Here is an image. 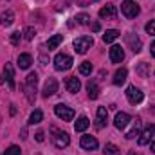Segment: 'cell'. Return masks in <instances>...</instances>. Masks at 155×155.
Here are the masks:
<instances>
[{"mask_svg":"<svg viewBox=\"0 0 155 155\" xmlns=\"http://www.w3.org/2000/svg\"><path fill=\"white\" fill-rule=\"evenodd\" d=\"M36 85H38V74L29 72V76L25 78V96L31 105L35 103V97H36Z\"/></svg>","mask_w":155,"mask_h":155,"instance_id":"obj_1","label":"cell"},{"mask_svg":"<svg viewBox=\"0 0 155 155\" xmlns=\"http://www.w3.org/2000/svg\"><path fill=\"white\" fill-rule=\"evenodd\" d=\"M52 143H54V146L56 148H60V150H63V148H67L69 144H71V135L67 134V132H61V130H58V128H52Z\"/></svg>","mask_w":155,"mask_h":155,"instance_id":"obj_2","label":"cell"},{"mask_svg":"<svg viewBox=\"0 0 155 155\" xmlns=\"http://www.w3.org/2000/svg\"><path fill=\"white\" fill-rule=\"evenodd\" d=\"M121 11H123V15H124L126 18H135V16L141 13V7H139V4L134 2V0H124V2L121 4Z\"/></svg>","mask_w":155,"mask_h":155,"instance_id":"obj_3","label":"cell"},{"mask_svg":"<svg viewBox=\"0 0 155 155\" xmlns=\"http://www.w3.org/2000/svg\"><path fill=\"white\" fill-rule=\"evenodd\" d=\"M72 58L69 56V54H63V52H60V54H56L54 56V67H56V71H69L71 67H72Z\"/></svg>","mask_w":155,"mask_h":155,"instance_id":"obj_4","label":"cell"},{"mask_svg":"<svg viewBox=\"0 0 155 155\" xmlns=\"http://www.w3.org/2000/svg\"><path fill=\"white\" fill-rule=\"evenodd\" d=\"M92 45H94V38L92 36H79V38L74 40V51L78 54H85Z\"/></svg>","mask_w":155,"mask_h":155,"instance_id":"obj_5","label":"cell"},{"mask_svg":"<svg viewBox=\"0 0 155 155\" xmlns=\"http://www.w3.org/2000/svg\"><path fill=\"white\" fill-rule=\"evenodd\" d=\"M54 114L60 117L61 121H72V119H74V110H72L71 107L63 105V103H60V105L54 107Z\"/></svg>","mask_w":155,"mask_h":155,"instance_id":"obj_6","label":"cell"},{"mask_svg":"<svg viewBox=\"0 0 155 155\" xmlns=\"http://www.w3.org/2000/svg\"><path fill=\"white\" fill-rule=\"evenodd\" d=\"M126 97H128V101L132 103V105H139L143 99H144V96H143V92L135 87V85H130L128 88H126Z\"/></svg>","mask_w":155,"mask_h":155,"instance_id":"obj_7","label":"cell"},{"mask_svg":"<svg viewBox=\"0 0 155 155\" xmlns=\"http://www.w3.org/2000/svg\"><path fill=\"white\" fill-rule=\"evenodd\" d=\"M155 134V124H148L141 134H139V139H137V143L141 144V146H144V144H148L150 141H152V137H153Z\"/></svg>","mask_w":155,"mask_h":155,"instance_id":"obj_8","label":"cell"},{"mask_svg":"<svg viewBox=\"0 0 155 155\" xmlns=\"http://www.w3.org/2000/svg\"><path fill=\"white\" fill-rule=\"evenodd\" d=\"M56 90H58V81H56L54 78H49V79L45 81V85H43L41 94H43V97H51V96L56 94Z\"/></svg>","mask_w":155,"mask_h":155,"instance_id":"obj_9","label":"cell"},{"mask_svg":"<svg viewBox=\"0 0 155 155\" xmlns=\"http://www.w3.org/2000/svg\"><path fill=\"white\" fill-rule=\"evenodd\" d=\"M79 146H81L83 150H97L99 143H97V139L92 137V135H83L81 141H79Z\"/></svg>","mask_w":155,"mask_h":155,"instance_id":"obj_10","label":"cell"},{"mask_svg":"<svg viewBox=\"0 0 155 155\" xmlns=\"http://www.w3.org/2000/svg\"><path fill=\"white\" fill-rule=\"evenodd\" d=\"M99 16H101V18H107V20H116V16H117L116 5H112V4L103 5V7L99 9Z\"/></svg>","mask_w":155,"mask_h":155,"instance_id":"obj_11","label":"cell"},{"mask_svg":"<svg viewBox=\"0 0 155 155\" xmlns=\"http://www.w3.org/2000/svg\"><path fill=\"white\" fill-rule=\"evenodd\" d=\"M65 88H67V92H71V94L79 92V88H81V81H79V78L78 76L67 78V79H65Z\"/></svg>","mask_w":155,"mask_h":155,"instance_id":"obj_12","label":"cell"},{"mask_svg":"<svg viewBox=\"0 0 155 155\" xmlns=\"http://www.w3.org/2000/svg\"><path fill=\"white\" fill-rule=\"evenodd\" d=\"M126 41H128V45H130V49L137 54V52H141V49H143V41L141 38L137 36V35H134V33H130L128 36H126Z\"/></svg>","mask_w":155,"mask_h":155,"instance_id":"obj_13","label":"cell"},{"mask_svg":"<svg viewBox=\"0 0 155 155\" xmlns=\"http://www.w3.org/2000/svg\"><path fill=\"white\" fill-rule=\"evenodd\" d=\"M124 60V51H123V47L121 45H114L112 49H110V61L112 63H121Z\"/></svg>","mask_w":155,"mask_h":155,"instance_id":"obj_14","label":"cell"},{"mask_svg":"<svg viewBox=\"0 0 155 155\" xmlns=\"http://www.w3.org/2000/svg\"><path fill=\"white\" fill-rule=\"evenodd\" d=\"M130 123V116L126 112H117L116 114V119H114V124H116L117 130H123L126 128V124Z\"/></svg>","mask_w":155,"mask_h":155,"instance_id":"obj_15","label":"cell"},{"mask_svg":"<svg viewBox=\"0 0 155 155\" xmlns=\"http://www.w3.org/2000/svg\"><path fill=\"white\" fill-rule=\"evenodd\" d=\"M4 81H7L9 88H15V71H13L11 63H5V67H4Z\"/></svg>","mask_w":155,"mask_h":155,"instance_id":"obj_16","label":"cell"},{"mask_svg":"<svg viewBox=\"0 0 155 155\" xmlns=\"http://www.w3.org/2000/svg\"><path fill=\"white\" fill-rule=\"evenodd\" d=\"M107 121H108V110L105 107H99L97 108V123H96V126L97 128H103L107 124Z\"/></svg>","mask_w":155,"mask_h":155,"instance_id":"obj_17","label":"cell"},{"mask_svg":"<svg viewBox=\"0 0 155 155\" xmlns=\"http://www.w3.org/2000/svg\"><path fill=\"white\" fill-rule=\"evenodd\" d=\"M13 22H15V13H13L11 9L4 11V13L0 15V24H2L4 27H9V25H11Z\"/></svg>","mask_w":155,"mask_h":155,"instance_id":"obj_18","label":"cell"},{"mask_svg":"<svg viewBox=\"0 0 155 155\" xmlns=\"http://www.w3.org/2000/svg\"><path fill=\"white\" fill-rule=\"evenodd\" d=\"M126 76H128V71L123 67V69H117L116 74H114V85H123L126 81Z\"/></svg>","mask_w":155,"mask_h":155,"instance_id":"obj_19","label":"cell"},{"mask_svg":"<svg viewBox=\"0 0 155 155\" xmlns=\"http://www.w3.org/2000/svg\"><path fill=\"white\" fill-rule=\"evenodd\" d=\"M88 124H90L88 117H87V116H81L76 123H74V130H76V132H85V130L88 128Z\"/></svg>","mask_w":155,"mask_h":155,"instance_id":"obj_20","label":"cell"},{"mask_svg":"<svg viewBox=\"0 0 155 155\" xmlns=\"http://www.w3.org/2000/svg\"><path fill=\"white\" fill-rule=\"evenodd\" d=\"M31 63H33V58H31V54H20L18 56V67L20 69H29L31 67Z\"/></svg>","mask_w":155,"mask_h":155,"instance_id":"obj_21","label":"cell"},{"mask_svg":"<svg viewBox=\"0 0 155 155\" xmlns=\"http://www.w3.org/2000/svg\"><path fill=\"white\" fill-rule=\"evenodd\" d=\"M139 128H141V119H135V123H134V126H132V130L124 135L126 139H135V137H139Z\"/></svg>","mask_w":155,"mask_h":155,"instance_id":"obj_22","label":"cell"},{"mask_svg":"<svg viewBox=\"0 0 155 155\" xmlns=\"http://www.w3.org/2000/svg\"><path fill=\"white\" fill-rule=\"evenodd\" d=\"M87 90H88V97H90V99H97V96H99V87H97L96 83L88 81V83H87Z\"/></svg>","mask_w":155,"mask_h":155,"instance_id":"obj_23","label":"cell"},{"mask_svg":"<svg viewBox=\"0 0 155 155\" xmlns=\"http://www.w3.org/2000/svg\"><path fill=\"white\" fill-rule=\"evenodd\" d=\"M119 38V31L117 29H108L105 35H103V41L105 43H112L114 40H117Z\"/></svg>","mask_w":155,"mask_h":155,"instance_id":"obj_24","label":"cell"},{"mask_svg":"<svg viewBox=\"0 0 155 155\" xmlns=\"http://www.w3.org/2000/svg\"><path fill=\"white\" fill-rule=\"evenodd\" d=\"M63 41V35H54V36H51L49 41H47V47H49V51H52V49H56L60 43Z\"/></svg>","mask_w":155,"mask_h":155,"instance_id":"obj_25","label":"cell"},{"mask_svg":"<svg viewBox=\"0 0 155 155\" xmlns=\"http://www.w3.org/2000/svg\"><path fill=\"white\" fill-rule=\"evenodd\" d=\"M41 119H43V112L36 108V110L31 114V117H29V124H38V123H41Z\"/></svg>","mask_w":155,"mask_h":155,"instance_id":"obj_26","label":"cell"},{"mask_svg":"<svg viewBox=\"0 0 155 155\" xmlns=\"http://www.w3.org/2000/svg\"><path fill=\"white\" fill-rule=\"evenodd\" d=\"M79 74H81V76L92 74V63H90V61H83V63L79 65Z\"/></svg>","mask_w":155,"mask_h":155,"instance_id":"obj_27","label":"cell"},{"mask_svg":"<svg viewBox=\"0 0 155 155\" xmlns=\"http://www.w3.org/2000/svg\"><path fill=\"white\" fill-rule=\"evenodd\" d=\"M103 152H105V155H119V153H121V152H119V148H117L114 143H107Z\"/></svg>","mask_w":155,"mask_h":155,"instance_id":"obj_28","label":"cell"},{"mask_svg":"<svg viewBox=\"0 0 155 155\" xmlns=\"http://www.w3.org/2000/svg\"><path fill=\"white\" fill-rule=\"evenodd\" d=\"M137 74L141 78H146L150 74V67H148V63H141L139 67H137Z\"/></svg>","mask_w":155,"mask_h":155,"instance_id":"obj_29","label":"cell"},{"mask_svg":"<svg viewBox=\"0 0 155 155\" xmlns=\"http://www.w3.org/2000/svg\"><path fill=\"white\" fill-rule=\"evenodd\" d=\"M22 35H24V38L27 40V41H31V40L35 38V35H36V29L35 27H25Z\"/></svg>","mask_w":155,"mask_h":155,"instance_id":"obj_30","label":"cell"},{"mask_svg":"<svg viewBox=\"0 0 155 155\" xmlns=\"http://www.w3.org/2000/svg\"><path fill=\"white\" fill-rule=\"evenodd\" d=\"M88 20H90V16L87 15V13H81V15H78L76 16V22L79 25H87L88 24Z\"/></svg>","mask_w":155,"mask_h":155,"instance_id":"obj_31","label":"cell"},{"mask_svg":"<svg viewBox=\"0 0 155 155\" xmlns=\"http://www.w3.org/2000/svg\"><path fill=\"white\" fill-rule=\"evenodd\" d=\"M20 40H22L20 31H15V33L11 35V43H13V45H18V43H20Z\"/></svg>","mask_w":155,"mask_h":155,"instance_id":"obj_32","label":"cell"},{"mask_svg":"<svg viewBox=\"0 0 155 155\" xmlns=\"http://www.w3.org/2000/svg\"><path fill=\"white\" fill-rule=\"evenodd\" d=\"M4 155H20V148L13 144V146H9V148L5 150V153H4Z\"/></svg>","mask_w":155,"mask_h":155,"instance_id":"obj_33","label":"cell"},{"mask_svg":"<svg viewBox=\"0 0 155 155\" xmlns=\"http://www.w3.org/2000/svg\"><path fill=\"white\" fill-rule=\"evenodd\" d=\"M146 33H148L150 36H155V20H152V22L146 24Z\"/></svg>","mask_w":155,"mask_h":155,"instance_id":"obj_34","label":"cell"},{"mask_svg":"<svg viewBox=\"0 0 155 155\" xmlns=\"http://www.w3.org/2000/svg\"><path fill=\"white\" fill-rule=\"evenodd\" d=\"M43 139H45L43 130H38V132H36V141H38V143H43Z\"/></svg>","mask_w":155,"mask_h":155,"instance_id":"obj_35","label":"cell"},{"mask_svg":"<svg viewBox=\"0 0 155 155\" xmlns=\"http://www.w3.org/2000/svg\"><path fill=\"white\" fill-rule=\"evenodd\" d=\"M99 29H101V25H99V22H94V24H92V31H96V33H97Z\"/></svg>","mask_w":155,"mask_h":155,"instance_id":"obj_36","label":"cell"},{"mask_svg":"<svg viewBox=\"0 0 155 155\" xmlns=\"http://www.w3.org/2000/svg\"><path fill=\"white\" fill-rule=\"evenodd\" d=\"M150 52H152V56L155 58V41L152 43V45H150Z\"/></svg>","mask_w":155,"mask_h":155,"instance_id":"obj_37","label":"cell"},{"mask_svg":"<svg viewBox=\"0 0 155 155\" xmlns=\"http://www.w3.org/2000/svg\"><path fill=\"white\" fill-rule=\"evenodd\" d=\"M152 152H153V153H155V141H153V143H152Z\"/></svg>","mask_w":155,"mask_h":155,"instance_id":"obj_38","label":"cell"},{"mask_svg":"<svg viewBox=\"0 0 155 155\" xmlns=\"http://www.w3.org/2000/svg\"><path fill=\"white\" fill-rule=\"evenodd\" d=\"M128 155H139V153H135V152H130V153H128Z\"/></svg>","mask_w":155,"mask_h":155,"instance_id":"obj_39","label":"cell"}]
</instances>
